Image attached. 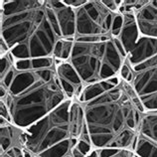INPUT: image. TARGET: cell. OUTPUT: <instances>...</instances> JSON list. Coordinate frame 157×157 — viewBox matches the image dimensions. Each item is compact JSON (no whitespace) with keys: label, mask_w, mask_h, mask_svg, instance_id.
I'll list each match as a JSON object with an SVG mask.
<instances>
[{"label":"cell","mask_w":157,"mask_h":157,"mask_svg":"<svg viewBox=\"0 0 157 157\" xmlns=\"http://www.w3.org/2000/svg\"><path fill=\"white\" fill-rule=\"evenodd\" d=\"M119 82H121V78L115 77L113 78H110L109 81H105V82H97V84L86 86L77 101L78 102H81V104H85V102L92 100V98H94V97H97L98 94H101V93L105 92L106 90H109L110 88H113V86L119 84Z\"/></svg>","instance_id":"obj_14"},{"label":"cell","mask_w":157,"mask_h":157,"mask_svg":"<svg viewBox=\"0 0 157 157\" xmlns=\"http://www.w3.org/2000/svg\"><path fill=\"white\" fill-rule=\"evenodd\" d=\"M94 149L90 139L80 138L77 140L75 145L71 149V155L73 157H86Z\"/></svg>","instance_id":"obj_16"},{"label":"cell","mask_w":157,"mask_h":157,"mask_svg":"<svg viewBox=\"0 0 157 157\" xmlns=\"http://www.w3.org/2000/svg\"><path fill=\"white\" fill-rule=\"evenodd\" d=\"M64 157H73V156L71 155V153H69L68 155H66V156H64Z\"/></svg>","instance_id":"obj_25"},{"label":"cell","mask_w":157,"mask_h":157,"mask_svg":"<svg viewBox=\"0 0 157 157\" xmlns=\"http://www.w3.org/2000/svg\"><path fill=\"white\" fill-rule=\"evenodd\" d=\"M55 70L68 100L77 101L85 89V84L71 62L55 60Z\"/></svg>","instance_id":"obj_9"},{"label":"cell","mask_w":157,"mask_h":157,"mask_svg":"<svg viewBox=\"0 0 157 157\" xmlns=\"http://www.w3.org/2000/svg\"><path fill=\"white\" fill-rule=\"evenodd\" d=\"M132 157H139V156H137V155H135V154L133 153V156H132Z\"/></svg>","instance_id":"obj_26"},{"label":"cell","mask_w":157,"mask_h":157,"mask_svg":"<svg viewBox=\"0 0 157 157\" xmlns=\"http://www.w3.org/2000/svg\"><path fill=\"white\" fill-rule=\"evenodd\" d=\"M0 64H1V69H0V80H1L13 68L15 64V58L11 53H8L7 55L0 57Z\"/></svg>","instance_id":"obj_19"},{"label":"cell","mask_w":157,"mask_h":157,"mask_svg":"<svg viewBox=\"0 0 157 157\" xmlns=\"http://www.w3.org/2000/svg\"><path fill=\"white\" fill-rule=\"evenodd\" d=\"M74 42L75 38H61L58 40L53 51L54 59L59 61H69L73 52Z\"/></svg>","instance_id":"obj_15"},{"label":"cell","mask_w":157,"mask_h":157,"mask_svg":"<svg viewBox=\"0 0 157 157\" xmlns=\"http://www.w3.org/2000/svg\"><path fill=\"white\" fill-rule=\"evenodd\" d=\"M134 17L140 34L157 39V0H148L142 8L134 12Z\"/></svg>","instance_id":"obj_12"},{"label":"cell","mask_w":157,"mask_h":157,"mask_svg":"<svg viewBox=\"0 0 157 157\" xmlns=\"http://www.w3.org/2000/svg\"><path fill=\"white\" fill-rule=\"evenodd\" d=\"M123 25V15L106 7L102 0H88L76 9V37H114Z\"/></svg>","instance_id":"obj_6"},{"label":"cell","mask_w":157,"mask_h":157,"mask_svg":"<svg viewBox=\"0 0 157 157\" xmlns=\"http://www.w3.org/2000/svg\"><path fill=\"white\" fill-rule=\"evenodd\" d=\"M88 0H64V2L69 5L70 7L74 8V9H78V8L82 7Z\"/></svg>","instance_id":"obj_22"},{"label":"cell","mask_w":157,"mask_h":157,"mask_svg":"<svg viewBox=\"0 0 157 157\" xmlns=\"http://www.w3.org/2000/svg\"><path fill=\"white\" fill-rule=\"evenodd\" d=\"M131 85L146 111L157 110V55L142 64L131 67Z\"/></svg>","instance_id":"obj_8"},{"label":"cell","mask_w":157,"mask_h":157,"mask_svg":"<svg viewBox=\"0 0 157 157\" xmlns=\"http://www.w3.org/2000/svg\"><path fill=\"white\" fill-rule=\"evenodd\" d=\"M33 157H41V156H38V155H34Z\"/></svg>","instance_id":"obj_27"},{"label":"cell","mask_w":157,"mask_h":157,"mask_svg":"<svg viewBox=\"0 0 157 157\" xmlns=\"http://www.w3.org/2000/svg\"><path fill=\"white\" fill-rule=\"evenodd\" d=\"M132 156H133V151H132L131 153H130V154H129L128 156H127V157H132Z\"/></svg>","instance_id":"obj_24"},{"label":"cell","mask_w":157,"mask_h":157,"mask_svg":"<svg viewBox=\"0 0 157 157\" xmlns=\"http://www.w3.org/2000/svg\"><path fill=\"white\" fill-rule=\"evenodd\" d=\"M125 59L117 38L76 37L69 61L86 86L119 77Z\"/></svg>","instance_id":"obj_4"},{"label":"cell","mask_w":157,"mask_h":157,"mask_svg":"<svg viewBox=\"0 0 157 157\" xmlns=\"http://www.w3.org/2000/svg\"><path fill=\"white\" fill-rule=\"evenodd\" d=\"M26 141L25 128L0 118V154L6 153L13 148L27 149Z\"/></svg>","instance_id":"obj_10"},{"label":"cell","mask_w":157,"mask_h":157,"mask_svg":"<svg viewBox=\"0 0 157 157\" xmlns=\"http://www.w3.org/2000/svg\"><path fill=\"white\" fill-rule=\"evenodd\" d=\"M55 12L62 38H76V9L67 5L64 0H47Z\"/></svg>","instance_id":"obj_11"},{"label":"cell","mask_w":157,"mask_h":157,"mask_svg":"<svg viewBox=\"0 0 157 157\" xmlns=\"http://www.w3.org/2000/svg\"><path fill=\"white\" fill-rule=\"evenodd\" d=\"M119 78H121V80L125 81L126 82H128V84H131L132 82V78H133V71H132L131 66L128 64V62L126 61V59H125L124 64H123L122 68L121 70V72H119Z\"/></svg>","instance_id":"obj_20"},{"label":"cell","mask_w":157,"mask_h":157,"mask_svg":"<svg viewBox=\"0 0 157 157\" xmlns=\"http://www.w3.org/2000/svg\"><path fill=\"white\" fill-rule=\"evenodd\" d=\"M148 2V0H122L121 7H119V13H134L140 8H142Z\"/></svg>","instance_id":"obj_18"},{"label":"cell","mask_w":157,"mask_h":157,"mask_svg":"<svg viewBox=\"0 0 157 157\" xmlns=\"http://www.w3.org/2000/svg\"><path fill=\"white\" fill-rule=\"evenodd\" d=\"M0 39L15 60L53 58L62 38L58 21L47 0H1Z\"/></svg>","instance_id":"obj_2"},{"label":"cell","mask_w":157,"mask_h":157,"mask_svg":"<svg viewBox=\"0 0 157 157\" xmlns=\"http://www.w3.org/2000/svg\"><path fill=\"white\" fill-rule=\"evenodd\" d=\"M104 3L106 5V7L110 9L111 11L115 12V13H119V7H121V4L122 0H102Z\"/></svg>","instance_id":"obj_21"},{"label":"cell","mask_w":157,"mask_h":157,"mask_svg":"<svg viewBox=\"0 0 157 157\" xmlns=\"http://www.w3.org/2000/svg\"><path fill=\"white\" fill-rule=\"evenodd\" d=\"M136 136L157 146V110L140 114Z\"/></svg>","instance_id":"obj_13"},{"label":"cell","mask_w":157,"mask_h":157,"mask_svg":"<svg viewBox=\"0 0 157 157\" xmlns=\"http://www.w3.org/2000/svg\"><path fill=\"white\" fill-rule=\"evenodd\" d=\"M122 15L123 25L117 39L125 53L126 61L131 67H134L157 55V39L140 34L134 13Z\"/></svg>","instance_id":"obj_7"},{"label":"cell","mask_w":157,"mask_h":157,"mask_svg":"<svg viewBox=\"0 0 157 157\" xmlns=\"http://www.w3.org/2000/svg\"><path fill=\"white\" fill-rule=\"evenodd\" d=\"M7 93L5 102L12 123L27 128L68 100L55 70L54 58L15 60L0 80Z\"/></svg>","instance_id":"obj_1"},{"label":"cell","mask_w":157,"mask_h":157,"mask_svg":"<svg viewBox=\"0 0 157 157\" xmlns=\"http://www.w3.org/2000/svg\"><path fill=\"white\" fill-rule=\"evenodd\" d=\"M0 157H11V156L7 155V154H0Z\"/></svg>","instance_id":"obj_23"},{"label":"cell","mask_w":157,"mask_h":157,"mask_svg":"<svg viewBox=\"0 0 157 157\" xmlns=\"http://www.w3.org/2000/svg\"><path fill=\"white\" fill-rule=\"evenodd\" d=\"M121 86L123 90L125 92V94H127V97L130 98V101H132V104L134 105V106L137 109L138 111H140L141 113H145V109H144V106L142 105L141 101H140V98L138 97V94H136L134 88L132 86L131 84H128V82H126L125 81H123L121 78Z\"/></svg>","instance_id":"obj_17"},{"label":"cell","mask_w":157,"mask_h":157,"mask_svg":"<svg viewBox=\"0 0 157 157\" xmlns=\"http://www.w3.org/2000/svg\"><path fill=\"white\" fill-rule=\"evenodd\" d=\"M67 100L51 113L33 123L26 130V147L33 155L41 157H64L77 142L70 129V107Z\"/></svg>","instance_id":"obj_5"},{"label":"cell","mask_w":157,"mask_h":157,"mask_svg":"<svg viewBox=\"0 0 157 157\" xmlns=\"http://www.w3.org/2000/svg\"><path fill=\"white\" fill-rule=\"evenodd\" d=\"M82 105L94 149L132 150L141 113L127 97L121 82Z\"/></svg>","instance_id":"obj_3"}]
</instances>
